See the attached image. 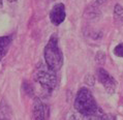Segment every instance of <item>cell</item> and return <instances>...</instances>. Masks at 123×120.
Segmentation results:
<instances>
[{"mask_svg": "<svg viewBox=\"0 0 123 120\" xmlns=\"http://www.w3.org/2000/svg\"><path fill=\"white\" fill-rule=\"evenodd\" d=\"M45 59L48 67L53 71L59 70L63 65V54L61 52L58 38L56 35H52L45 48Z\"/></svg>", "mask_w": 123, "mask_h": 120, "instance_id": "6da1fadb", "label": "cell"}, {"mask_svg": "<svg viewBox=\"0 0 123 120\" xmlns=\"http://www.w3.org/2000/svg\"><path fill=\"white\" fill-rule=\"evenodd\" d=\"M74 110L83 115H92L99 111L100 108L97 106L91 91L87 88H81L74 101Z\"/></svg>", "mask_w": 123, "mask_h": 120, "instance_id": "7a4b0ae2", "label": "cell"}, {"mask_svg": "<svg viewBox=\"0 0 123 120\" xmlns=\"http://www.w3.org/2000/svg\"><path fill=\"white\" fill-rule=\"evenodd\" d=\"M35 80L38 82L43 89L48 91H52L55 89L57 85V78L55 75V71L51 70L49 67L48 69L40 68L35 74Z\"/></svg>", "mask_w": 123, "mask_h": 120, "instance_id": "3957f363", "label": "cell"}, {"mask_svg": "<svg viewBox=\"0 0 123 120\" xmlns=\"http://www.w3.org/2000/svg\"><path fill=\"white\" fill-rule=\"evenodd\" d=\"M97 79L109 93H114L116 90V81L105 68L97 69Z\"/></svg>", "mask_w": 123, "mask_h": 120, "instance_id": "277c9868", "label": "cell"}, {"mask_svg": "<svg viewBox=\"0 0 123 120\" xmlns=\"http://www.w3.org/2000/svg\"><path fill=\"white\" fill-rule=\"evenodd\" d=\"M50 20L54 25H60L65 20V6L62 3H57L50 12Z\"/></svg>", "mask_w": 123, "mask_h": 120, "instance_id": "5b68a950", "label": "cell"}, {"mask_svg": "<svg viewBox=\"0 0 123 120\" xmlns=\"http://www.w3.org/2000/svg\"><path fill=\"white\" fill-rule=\"evenodd\" d=\"M48 110L43 102L39 98H35L33 102V111L31 120H47Z\"/></svg>", "mask_w": 123, "mask_h": 120, "instance_id": "8992f818", "label": "cell"}, {"mask_svg": "<svg viewBox=\"0 0 123 120\" xmlns=\"http://www.w3.org/2000/svg\"><path fill=\"white\" fill-rule=\"evenodd\" d=\"M105 116V115L102 112L101 109L98 112L95 113V114H92V115H83V114H80L77 111H74L71 113L68 120H104Z\"/></svg>", "mask_w": 123, "mask_h": 120, "instance_id": "52a82bcc", "label": "cell"}, {"mask_svg": "<svg viewBox=\"0 0 123 120\" xmlns=\"http://www.w3.org/2000/svg\"><path fill=\"white\" fill-rule=\"evenodd\" d=\"M12 44L11 36H1L0 37V61L5 56L8 51V48Z\"/></svg>", "mask_w": 123, "mask_h": 120, "instance_id": "ba28073f", "label": "cell"}, {"mask_svg": "<svg viewBox=\"0 0 123 120\" xmlns=\"http://www.w3.org/2000/svg\"><path fill=\"white\" fill-rule=\"evenodd\" d=\"M114 19L118 25H123V7L120 4H116L114 8Z\"/></svg>", "mask_w": 123, "mask_h": 120, "instance_id": "9c48e42d", "label": "cell"}, {"mask_svg": "<svg viewBox=\"0 0 123 120\" xmlns=\"http://www.w3.org/2000/svg\"><path fill=\"white\" fill-rule=\"evenodd\" d=\"M114 53H115L116 56L122 57V58H123V43H122V44H119L118 46H116V47H115Z\"/></svg>", "mask_w": 123, "mask_h": 120, "instance_id": "30bf717a", "label": "cell"}, {"mask_svg": "<svg viewBox=\"0 0 123 120\" xmlns=\"http://www.w3.org/2000/svg\"><path fill=\"white\" fill-rule=\"evenodd\" d=\"M0 7H2V0H0Z\"/></svg>", "mask_w": 123, "mask_h": 120, "instance_id": "8fae6325", "label": "cell"}, {"mask_svg": "<svg viewBox=\"0 0 123 120\" xmlns=\"http://www.w3.org/2000/svg\"><path fill=\"white\" fill-rule=\"evenodd\" d=\"M9 2H15V1H17V0H8Z\"/></svg>", "mask_w": 123, "mask_h": 120, "instance_id": "7c38bea8", "label": "cell"}]
</instances>
